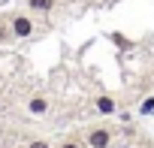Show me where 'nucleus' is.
Wrapping results in <instances>:
<instances>
[{
	"instance_id": "obj_1",
	"label": "nucleus",
	"mask_w": 154,
	"mask_h": 148,
	"mask_svg": "<svg viewBox=\"0 0 154 148\" xmlns=\"http://www.w3.org/2000/svg\"><path fill=\"white\" fill-rule=\"evenodd\" d=\"M9 30H12V39H30L33 30H36V18L30 12H12L9 15Z\"/></svg>"
},
{
	"instance_id": "obj_2",
	"label": "nucleus",
	"mask_w": 154,
	"mask_h": 148,
	"mask_svg": "<svg viewBox=\"0 0 154 148\" xmlns=\"http://www.w3.org/2000/svg\"><path fill=\"white\" fill-rule=\"evenodd\" d=\"M85 145H88V148H109V145H112V130H109L106 124L91 127V130L85 133Z\"/></svg>"
},
{
	"instance_id": "obj_3",
	"label": "nucleus",
	"mask_w": 154,
	"mask_h": 148,
	"mask_svg": "<svg viewBox=\"0 0 154 148\" xmlns=\"http://www.w3.org/2000/svg\"><path fill=\"white\" fill-rule=\"evenodd\" d=\"M94 106H97L100 115H115V112H118V103H115V97H109V94H100V97L94 100Z\"/></svg>"
},
{
	"instance_id": "obj_4",
	"label": "nucleus",
	"mask_w": 154,
	"mask_h": 148,
	"mask_svg": "<svg viewBox=\"0 0 154 148\" xmlns=\"http://www.w3.org/2000/svg\"><path fill=\"white\" fill-rule=\"evenodd\" d=\"M27 109H30V115H45V112H48V97L33 94V97L27 100Z\"/></svg>"
},
{
	"instance_id": "obj_5",
	"label": "nucleus",
	"mask_w": 154,
	"mask_h": 148,
	"mask_svg": "<svg viewBox=\"0 0 154 148\" xmlns=\"http://www.w3.org/2000/svg\"><path fill=\"white\" fill-rule=\"evenodd\" d=\"M57 6V0H27V9L33 12V15H45V12H51Z\"/></svg>"
},
{
	"instance_id": "obj_6",
	"label": "nucleus",
	"mask_w": 154,
	"mask_h": 148,
	"mask_svg": "<svg viewBox=\"0 0 154 148\" xmlns=\"http://www.w3.org/2000/svg\"><path fill=\"white\" fill-rule=\"evenodd\" d=\"M12 39V30H9V18L0 21V42H9Z\"/></svg>"
},
{
	"instance_id": "obj_7",
	"label": "nucleus",
	"mask_w": 154,
	"mask_h": 148,
	"mask_svg": "<svg viewBox=\"0 0 154 148\" xmlns=\"http://www.w3.org/2000/svg\"><path fill=\"white\" fill-rule=\"evenodd\" d=\"M139 112H142V115H154V97H145L142 106H139Z\"/></svg>"
},
{
	"instance_id": "obj_8",
	"label": "nucleus",
	"mask_w": 154,
	"mask_h": 148,
	"mask_svg": "<svg viewBox=\"0 0 154 148\" xmlns=\"http://www.w3.org/2000/svg\"><path fill=\"white\" fill-rule=\"evenodd\" d=\"M57 148H85V145H82V139H72V136H69V139L57 142Z\"/></svg>"
},
{
	"instance_id": "obj_9",
	"label": "nucleus",
	"mask_w": 154,
	"mask_h": 148,
	"mask_svg": "<svg viewBox=\"0 0 154 148\" xmlns=\"http://www.w3.org/2000/svg\"><path fill=\"white\" fill-rule=\"evenodd\" d=\"M27 148H51V145H48V142H45V139H33V142H30V145H27Z\"/></svg>"
}]
</instances>
